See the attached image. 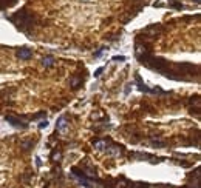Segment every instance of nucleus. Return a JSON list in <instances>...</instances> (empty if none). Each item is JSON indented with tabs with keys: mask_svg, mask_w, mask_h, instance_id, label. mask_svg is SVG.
<instances>
[{
	"mask_svg": "<svg viewBox=\"0 0 201 188\" xmlns=\"http://www.w3.org/2000/svg\"><path fill=\"white\" fill-rule=\"evenodd\" d=\"M17 57L22 59V60H28V59L33 57V51L28 49V48H20V49L17 51Z\"/></svg>",
	"mask_w": 201,
	"mask_h": 188,
	"instance_id": "423d86ee",
	"label": "nucleus"
},
{
	"mask_svg": "<svg viewBox=\"0 0 201 188\" xmlns=\"http://www.w3.org/2000/svg\"><path fill=\"white\" fill-rule=\"evenodd\" d=\"M195 2H196V3H199V0H195Z\"/></svg>",
	"mask_w": 201,
	"mask_h": 188,
	"instance_id": "a211bd4d",
	"label": "nucleus"
},
{
	"mask_svg": "<svg viewBox=\"0 0 201 188\" xmlns=\"http://www.w3.org/2000/svg\"><path fill=\"white\" fill-rule=\"evenodd\" d=\"M152 145L153 146H164L166 142H158V140H152Z\"/></svg>",
	"mask_w": 201,
	"mask_h": 188,
	"instance_id": "ddd939ff",
	"label": "nucleus"
},
{
	"mask_svg": "<svg viewBox=\"0 0 201 188\" xmlns=\"http://www.w3.org/2000/svg\"><path fill=\"white\" fill-rule=\"evenodd\" d=\"M107 143H109V140H96V142H93L95 148H96V150H99V151H104V150H105Z\"/></svg>",
	"mask_w": 201,
	"mask_h": 188,
	"instance_id": "6e6552de",
	"label": "nucleus"
},
{
	"mask_svg": "<svg viewBox=\"0 0 201 188\" xmlns=\"http://www.w3.org/2000/svg\"><path fill=\"white\" fill-rule=\"evenodd\" d=\"M47 127H48V120L47 119H44V120H40V122H39V130H44Z\"/></svg>",
	"mask_w": 201,
	"mask_h": 188,
	"instance_id": "9b49d317",
	"label": "nucleus"
},
{
	"mask_svg": "<svg viewBox=\"0 0 201 188\" xmlns=\"http://www.w3.org/2000/svg\"><path fill=\"white\" fill-rule=\"evenodd\" d=\"M130 88H131V85L128 83V85H125V91H124V94H125V96H127V94L130 92Z\"/></svg>",
	"mask_w": 201,
	"mask_h": 188,
	"instance_id": "2eb2a0df",
	"label": "nucleus"
},
{
	"mask_svg": "<svg viewBox=\"0 0 201 188\" xmlns=\"http://www.w3.org/2000/svg\"><path fill=\"white\" fill-rule=\"evenodd\" d=\"M102 52H104V48H101L98 52H95V59H98V57H101L102 56Z\"/></svg>",
	"mask_w": 201,
	"mask_h": 188,
	"instance_id": "4468645a",
	"label": "nucleus"
},
{
	"mask_svg": "<svg viewBox=\"0 0 201 188\" xmlns=\"http://www.w3.org/2000/svg\"><path fill=\"white\" fill-rule=\"evenodd\" d=\"M33 16L30 12H26L25 9L23 11H19L17 14H14L11 17V22H14V25L22 31V33H28L30 28H33Z\"/></svg>",
	"mask_w": 201,
	"mask_h": 188,
	"instance_id": "f257e3e1",
	"label": "nucleus"
},
{
	"mask_svg": "<svg viewBox=\"0 0 201 188\" xmlns=\"http://www.w3.org/2000/svg\"><path fill=\"white\" fill-rule=\"evenodd\" d=\"M80 82H82V79H79V77H77V79H73V82H71L73 88H74V89L79 88V83H80Z\"/></svg>",
	"mask_w": 201,
	"mask_h": 188,
	"instance_id": "f8f14e48",
	"label": "nucleus"
},
{
	"mask_svg": "<svg viewBox=\"0 0 201 188\" xmlns=\"http://www.w3.org/2000/svg\"><path fill=\"white\" fill-rule=\"evenodd\" d=\"M42 117H44V119L47 117V113H45V111H40V113L34 114V116H33V120H37V119H42Z\"/></svg>",
	"mask_w": 201,
	"mask_h": 188,
	"instance_id": "1a4fd4ad",
	"label": "nucleus"
},
{
	"mask_svg": "<svg viewBox=\"0 0 201 188\" xmlns=\"http://www.w3.org/2000/svg\"><path fill=\"white\" fill-rule=\"evenodd\" d=\"M112 60H113V62H125L127 57H125V56H113Z\"/></svg>",
	"mask_w": 201,
	"mask_h": 188,
	"instance_id": "9d476101",
	"label": "nucleus"
},
{
	"mask_svg": "<svg viewBox=\"0 0 201 188\" xmlns=\"http://www.w3.org/2000/svg\"><path fill=\"white\" fill-rule=\"evenodd\" d=\"M66 128H68V124H66V117H65V116H60V117L57 119L56 130H57L59 133H65V131H66Z\"/></svg>",
	"mask_w": 201,
	"mask_h": 188,
	"instance_id": "39448f33",
	"label": "nucleus"
},
{
	"mask_svg": "<svg viewBox=\"0 0 201 188\" xmlns=\"http://www.w3.org/2000/svg\"><path fill=\"white\" fill-rule=\"evenodd\" d=\"M36 164H37V167L42 165V162H40V157H36Z\"/></svg>",
	"mask_w": 201,
	"mask_h": 188,
	"instance_id": "f3484780",
	"label": "nucleus"
},
{
	"mask_svg": "<svg viewBox=\"0 0 201 188\" xmlns=\"http://www.w3.org/2000/svg\"><path fill=\"white\" fill-rule=\"evenodd\" d=\"M104 151H107V154H110V156H121L122 154V146H118V145H113L109 142Z\"/></svg>",
	"mask_w": 201,
	"mask_h": 188,
	"instance_id": "20e7f679",
	"label": "nucleus"
},
{
	"mask_svg": "<svg viewBox=\"0 0 201 188\" xmlns=\"http://www.w3.org/2000/svg\"><path fill=\"white\" fill-rule=\"evenodd\" d=\"M135 80H136V86H138V89L141 91V92H149V94H167V91H164V89H161V88H149L144 82H142V79H141V76L136 73L135 74Z\"/></svg>",
	"mask_w": 201,
	"mask_h": 188,
	"instance_id": "f03ea898",
	"label": "nucleus"
},
{
	"mask_svg": "<svg viewBox=\"0 0 201 188\" xmlns=\"http://www.w3.org/2000/svg\"><path fill=\"white\" fill-rule=\"evenodd\" d=\"M102 71H104V68H99V70H98V71L95 73V77H99V76L102 74Z\"/></svg>",
	"mask_w": 201,
	"mask_h": 188,
	"instance_id": "dca6fc26",
	"label": "nucleus"
},
{
	"mask_svg": "<svg viewBox=\"0 0 201 188\" xmlns=\"http://www.w3.org/2000/svg\"><path fill=\"white\" fill-rule=\"evenodd\" d=\"M54 57H53V56H45L44 59H42V65L45 66V68H51V66L53 65H54Z\"/></svg>",
	"mask_w": 201,
	"mask_h": 188,
	"instance_id": "0eeeda50",
	"label": "nucleus"
},
{
	"mask_svg": "<svg viewBox=\"0 0 201 188\" xmlns=\"http://www.w3.org/2000/svg\"><path fill=\"white\" fill-rule=\"evenodd\" d=\"M5 120H6V122H8L11 127H14V128H17V130H25V128H28V124H26L23 119H19V117H16V116H6Z\"/></svg>",
	"mask_w": 201,
	"mask_h": 188,
	"instance_id": "7ed1b4c3",
	"label": "nucleus"
}]
</instances>
